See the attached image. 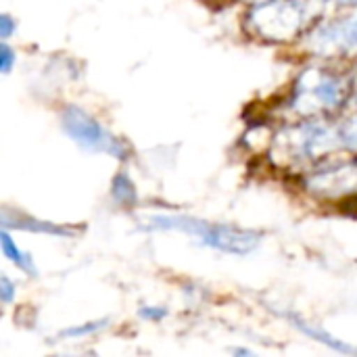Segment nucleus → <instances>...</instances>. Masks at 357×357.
<instances>
[{
  "label": "nucleus",
  "mask_w": 357,
  "mask_h": 357,
  "mask_svg": "<svg viewBox=\"0 0 357 357\" xmlns=\"http://www.w3.org/2000/svg\"><path fill=\"white\" fill-rule=\"evenodd\" d=\"M234 354L236 356H253V351H249V349H234Z\"/></svg>",
  "instance_id": "f3484780"
},
{
  "label": "nucleus",
  "mask_w": 357,
  "mask_h": 357,
  "mask_svg": "<svg viewBox=\"0 0 357 357\" xmlns=\"http://www.w3.org/2000/svg\"><path fill=\"white\" fill-rule=\"evenodd\" d=\"M354 98V79L324 65H310L293 82L289 109L305 119L337 113Z\"/></svg>",
  "instance_id": "f257e3e1"
},
{
  "label": "nucleus",
  "mask_w": 357,
  "mask_h": 357,
  "mask_svg": "<svg viewBox=\"0 0 357 357\" xmlns=\"http://www.w3.org/2000/svg\"><path fill=\"white\" fill-rule=\"evenodd\" d=\"M21 228V230H29V232H44V234H54V236H69L71 230L69 228H63L59 224H50V222H42V220H36V218H27V215H21V213H15V220L13 224H4V228Z\"/></svg>",
  "instance_id": "1a4fd4ad"
},
{
  "label": "nucleus",
  "mask_w": 357,
  "mask_h": 357,
  "mask_svg": "<svg viewBox=\"0 0 357 357\" xmlns=\"http://www.w3.org/2000/svg\"><path fill=\"white\" fill-rule=\"evenodd\" d=\"M0 243H2V253H4V257H6L10 264H15V266H17L19 270H23L25 274L36 276L33 259L17 247V243L10 238V234H8V230H6V228H4V230H2V234H0Z\"/></svg>",
  "instance_id": "6e6552de"
},
{
  "label": "nucleus",
  "mask_w": 357,
  "mask_h": 357,
  "mask_svg": "<svg viewBox=\"0 0 357 357\" xmlns=\"http://www.w3.org/2000/svg\"><path fill=\"white\" fill-rule=\"evenodd\" d=\"M165 316H167V310L165 307H157V305H144V307H140V318H144V320L161 322Z\"/></svg>",
  "instance_id": "ddd939ff"
},
{
  "label": "nucleus",
  "mask_w": 357,
  "mask_h": 357,
  "mask_svg": "<svg viewBox=\"0 0 357 357\" xmlns=\"http://www.w3.org/2000/svg\"><path fill=\"white\" fill-rule=\"evenodd\" d=\"M15 289H17V287L10 282V278H8V276H2V278H0V299H2V303H4V305L13 301V297H15Z\"/></svg>",
  "instance_id": "4468645a"
},
{
  "label": "nucleus",
  "mask_w": 357,
  "mask_h": 357,
  "mask_svg": "<svg viewBox=\"0 0 357 357\" xmlns=\"http://www.w3.org/2000/svg\"><path fill=\"white\" fill-rule=\"evenodd\" d=\"M111 197L121 207H134L136 205V201H138L136 184L132 182V178L126 172H119L113 178V182H111Z\"/></svg>",
  "instance_id": "9d476101"
},
{
  "label": "nucleus",
  "mask_w": 357,
  "mask_h": 357,
  "mask_svg": "<svg viewBox=\"0 0 357 357\" xmlns=\"http://www.w3.org/2000/svg\"><path fill=\"white\" fill-rule=\"evenodd\" d=\"M61 126L65 134L84 151L90 153H102L115 159L126 161L130 157V146L119 140L115 134H111L96 117H92L88 111L69 105L61 113Z\"/></svg>",
  "instance_id": "39448f33"
},
{
  "label": "nucleus",
  "mask_w": 357,
  "mask_h": 357,
  "mask_svg": "<svg viewBox=\"0 0 357 357\" xmlns=\"http://www.w3.org/2000/svg\"><path fill=\"white\" fill-rule=\"evenodd\" d=\"M146 228L184 232L197 238V243L230 255H249L259 247L264 238V234L257 230H247L230 224H211L190 215H153L146 220Z\"/></svg>",
  "instance_id": "20e7f679"
},
{
  "label": "nucleus",
  "mask_w": 357,
  "mask_h": 357,
  "mask_svg": "<svg viewBox=\"0 0 357 357\" xmlns=\"http://www.w3.org/2000/svg\"><path fill=\"white\" fill-rule=\"evenodd\" d=\"M15 61H17L15 50L6 44V40H2V44H0V71L4 75H8L10 69H13V65H15Z\"/></svg>",
  "instance_id": "f8f14e48"
},
{
  "label": "nucleus",
  "mask_w": 357,
  "mask_h": 357,
  "mask_svg": "<svg viewBox=\"0 0 357 357\" xmlns=\"http://www.w3.org/2000/svg\"><path fill=\"white\" fill-rule=\"evenodd\" d=\"M278 316L287 318L289 324H291L293 328H297L299 333H303L305 337H310V339H314V341H318V343H322V345H326V347H331V349H335V351H339V354H357L356 347L347 345L345 341H339V339L333 337L328 331L320 328L318 324H312V322L303 320L301 316H297V314H293V312H278Z\"/></svg>",
  "instance_id": "0eeeda50"
},
{
  "label": "nucleus",
  "mask_w": 357,
  "mask_h": 357,
  "mask_svg": "<svg viewBox=\"0 0 357 357\" xmlns=\"http://www.w3.org/2000/svg\"><path fill=\"white\" fill-rule=\"evenodd\" d=\"M17 29V23L13 21V17L10 15H0V38L2 40H8L10 36H13V31Z\"/></svg>",
  "instance_id": "2eb2a0df"
},
{
  "label": "nucleus",
  "mask_w": 357,
  "mask_h": 357,
  "mask_svg": "<svg viewBox=\"0 0 357 357\" xmlns=\"http://www.w3.org/2000/svg\"><path fill=\"white\" fill-rule=\"evenodd\" d=\"M322 0H264L247 10V27L266 42H291L303 36Z\"/></svg>",
  "instance_id": "7ed1b4c3"
},
{
  "label": "nucleus",
  "mask_w": 357,
  "mask_h": 357,
  "mask_svg": "<svg viewBox=\"0 0 357 357\" xmlns=\"http://www.w3.org/2000/svg\"><path fill=\"white\" fill-rule=\"evenodd\" d=\"M343 149L339 126L322 121V117H310L307 121L287 126L274 136L272 155L282 163L305 165L318 163Z\"/></svg>",
  "instance_id": "f03ea898"
},
{
  "label": "nucleus",
  "mask_w": 357,
  "mask_h": 357,
  "mask_svg": "<svg viewBox=\"0 0 357 357\" xmlns=\"http://www.w3.org/2000/svg\"><path fill=\"white\" fill-rule=\"evenodd\" d=\"M356 163H357V159H356Z\"/></svg>",
  "instance_id": "6ab92c4d"
},
{
  "label": "nucleus",
  "mask_w": 357,
  "mask_h": 357,
  "mask_svg": "<svg viewBox=\"0 0 357 357\" xmlns=\"http://www.w3.org/2000/svg\"><path fill=\"white\" fill-rule=\"evenodd\" d=\"M307 48L320 56H356L357 6L331 21L314 25L305 36Z\"/></svg>",
  "instance_id": "423d86ee"
},
{
  "label": "nucleus",
  "mask_w": 357,
  "mask_h": 357,
  "mask_svg": "<svg viewBox=\"0 0 357 357\" xmlns=\"http://www.w3.org/2000/svg\"><path fill=\"white\" fill-rule=\"evenodd\" d=\"M247 2H251V4H255V2H264V0H247Z\"/></svg>",
  "instance_id": "a211bd4d"
},
{
  "label": "nucleus",
  "mask_w": 357,
  "mask_h": 357,
  "mask_svg": "<svg viewBox=\"0 0 357 357\" xmlns=\"http://www.w3.org/2000/svg\"><path fill=\"white\" fill-rule=\"evenodd\" d=\"M322 4H339V6H357V0H322Z\"/></svg>",
  "instance_id": "dca6fc26"
},
{
  "label": "nucleus",
  "mask_w": 357,
  "mask_h": 357,
  "mask_svg": "<svg viewBox=\"0 0 357 357\" xmlns=\"http://www.w3.org/2000/svg\"><path fill=\"white\" fill-rule=\"evenodd\" d=\"M107 326V320H96V322H88V324H79V326H71V328H65L61 333V337H67V339H79V337H88V335H94L96 331L105 328Z\"/></svg>",
  "instance_id": "9b49d317"
}]
</instances>
